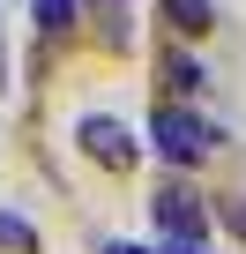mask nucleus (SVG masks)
<instances>
[{
	"label": "nucleus",
	"mask_w": 246,
	"mask_h": 254,
	"mask_svg": "<svg viewBox=\"0 0 246 254\" xmlns=\"http://www.w3.org/2000/svg\"><path fill=\"white\" fill-rule=\"evenodd\" d=\"M90 8L104 15V30H112V38H127V0H90Z\"/></svg>",
	"instance_id": "8"
},
{
	"label": "nucleus",
	"mask_w": 246,
	"mask_h": 254,
	"mask_svg": "<svg viewBox=\"0 0 246 254\" xmlns=\"http://www.w3.org/2000/svg\"><path fill=\"white\" fill-rule=\"evenodd\" d=\"M157 224H164V239H194V247H201L209 209H201V194H194L187 180H172V187H157Z\"/></svg>",
	"instance_id": "3"
},
{
	"label": "nucleus",
	"mask_w": 246,
	"mask_h": 254,
	"mask_svg": "<svg viewBox=\"0 0 246 254\" xmlns=\"http://www.w3.org/2000/svg\"><path fill=\"white\" fill-rule=\"evenodd\" d=\"M75 150H82L90 165H104V172H135V165H142L135 127H119L112 112H82V120H75Z\"/></svg>",
	"instance_id": "2"
},
{
	"label": "nucleus",
	"mask_w": 246,
	"mask_h": 254,
	"mask_svg": "<svg viewBox=\"0 0 246 254\" xmlns=\"http://www.w3.org/2000/svg\"><path fill=\"white\" fill-rule=\"evenodd\" d=\"M0 247H8V254H38V224L15 217V209H0Z\"/></svg>",
	"instance_id": "6"
},
{
	"label": "nucleus",
	"mask_w": 246,
	"mask_h": 254,
	"mask_svg": "<svg viewBox=\"0 0 246 254\" xmlns=\"http://www.w3.org/2000/svg\"><path fill=\"white\" fill-rule=\"evenodd\" d=\"M30 15H38V30H45V38H60V30H75L82 0H30Z\"/></svg>",
	"instance_id": "5"
},
{
	"label": "nucleus",
	"mask_w": 246,
	"mask_h": 254,
	"mask_svg": "<svg viewBox=\"0 0 246 254\" xmlns=\"http://www.w3.org/2000/svg\"><path fill=\"white\" fill-rule=\"evenodd\" d=\"M164 254H201V247L194 239H164Z\"/></svg>",
	"instance_id": "10"
},
{
	"label": "nucleus",
	"mask_w": 246,
	"mask_h": 254,
	"mask_svg": "<svg viewBox=\"0 0 246 254\" xmlns=\"http://www.w3.org/2000/svg\"><path fill=\"white\" fill-rule=\"evenodd\" d=\"M164 82H172V90H201L209 75H201V60H187V53H164Z\"/></svg>",
	"instance_id": "7"
},
{
	"label": "nucleus",
	"mask_w": 246,
	"mask_h": 254,
	"mask_svg": "<svg viewBox=\"0 0 246 254\" xmlns=\"http://www.w3.org/2000/svg\"><path fill=\"white\" fill-rule=\"evenodd\" d=\"M164 23H172L179 38H201L216 15H209V0H164Z\"/></svg>",
	"instance_id": "4"
},
{
	"label": "nucleus",
	"mask_w": 246,
	"mask_h": 254,
	"mask_svg": "<svg viewBox=\"0 0 246 254\" xmlns=\"http://www.w3.org/2000/svg\"><path fill=\"white\" fill-rule=\"evenodd\" d=\"M149 142H157L172 165H201V157L216 150V127H209L201 112H187V105H172V97H164V105L149 112Z\"/></svg>",
	"instance_id": "1"
},
{
	"label": "nucleus",
	"mask_w": 246,
	"mask_h": 254,
	"mask_svg": "<svg viewBox=\"0 0 246 254\" xmlns=\"http://www.w3.org/2000/svg\"><path fill=\"white\" fill-rule=\"evenodd\" d=\"M104 254H149V247H135V239H112V247H104Z\"/></svg>",
	"instance_id": "9"
},
{
	"label": "nucleus",
	"mask_w": 246,
	"mask_h": 254,
	"mask_svg": "<svg viewBox=\"0 0 246 254\" xmlns=\"http://www.w3.org/2000/svg\"><path fill=\"white\" fill-rule=\"evenodd\" d=\"M0 90H15V82H8V38H0Z\"/></svg>",
	"instance_id": "11"
}]
</instances>
